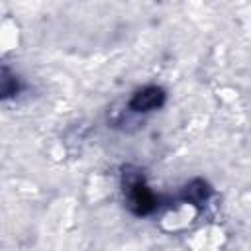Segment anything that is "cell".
I'll return each instance as SVG.
<instances>
[{
	"instance_id": "1",
	"label": "cell",
	"mask_w": 251,
	"mask_h": 251,
	"mask_svg": "<svg viewBox=\"0 0 251 251\" xmlns=\"http://www.w3.org/2000/svg\"><path fill=\"white\" fill-rule=\"evenodd\" d=\"M127 194H129V206L137 214H147L155 208V198L149 192V188L137 178L127 182Z\"/></svg>"
},
{
	"instance_id": "2",
	"label": "cell",
	"mask_w": 251,
	"mask_h": 251,
	"mask_svg": "<svg viewBox=\"0 0 251 251\" xmlns=\"http://www.w3.org/2000/svg\"><path fill=\"white\" fill-rule=\"evenodd\" d=\"M163 100H165V94H163L161 88H157V86H147V88L139 90V92L131 98L129 106H131V110H135V112H149V110L159 108V106L163 104Z\"/></svg>"
},
{
	"instance_id": "3",
	"label": "cell",
	"mask_w": 251,
	"mask_h": 251,
	"mask_svg": "<svg viewBox=\"0 0 251 251\" xmlns=\"http://www.w3.org/2000/svg\"><path fill=\"white\" fill-rule=\"evenodd\" d=\"M206 194H208V186L202 180H194L186 188V200H190V202H200L206 198Z\"/></svg>"
}]
</instances>
